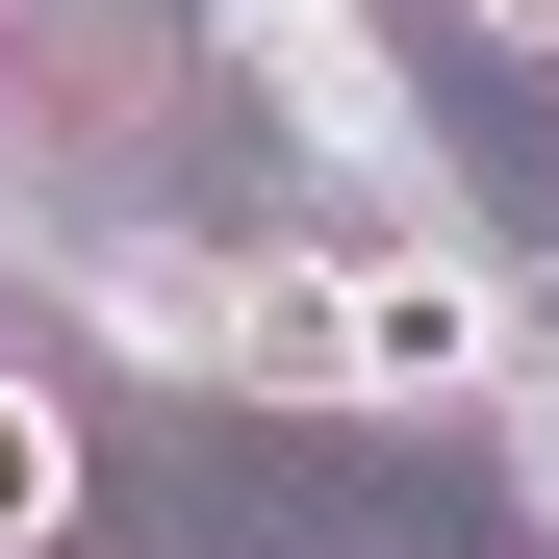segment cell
I'll use <instances>...</instances> for the list:
<instances>
[{
    "instance_id": "1",
    "label": "cell",
    "mask_w": 559,
    "mask_h": 559,
    "mask_svg": "<svg viewBox=\"0 0 559 559\" xmlns=\"http://www.w3.org/2000/svg\"><path fill=\"white\" fill-rule=\"evenodd\" d=\"M331 407H356V432H457V407H509V306H484V254H356V280H331Z\"/></svg>"
},
{
    "instance_id": "2",
    "label": "cell",
    "mask_w": 559,
    "mask_h": 559,
    "mask_svg": "<svg viewBox=\"0 0 559 559\" xmlns=\"http://www.w3.org/2000/svg\"><path fill=\"white\" fill-rule=\"evenodd\" d=\"M204 26H229V76H254V103L306 128V153H382V128H407V103H382V26H356V0H204Z\"/></svg>"
},
{
    "instance_id": "3",
    "label": "cell",
    "mask_w": 559,
    "mask_h": 559,
    "mask_svg": "<svg viewBox=\"0 0 559 559\" xmlns=\"http://www.w3.org/2000/svg\"><path fill=\"white\" fill-rule=\"evenodd\" d=\"M103 356H153V382H229V280H204V254H128V229H103Z\"/></svg>"
},
{
    "instance_id": "4",
    "label": "cell",
    "mask_w": 559,
    "mask_h": 559,
    "mask_svg": "<svg viewBox=\"0 0 559 559\" xmlns=\"http://www.w3.org/2000/svg\"><path fill=\"white\" fill-rule=\"evenodd\" d=\"M76 484H103V457H76V382H26V356H0V559H51Z\"/></svg>"
},
{
    "instance_id": "5",
    "label": "cell",
    "mask_w": 559,
    "mask_h": 559,
    "mask_svg": "<svg viewBox=\"0 0 559 559\" xmlns=\"http://www.w3.org/2000/svg\"><path fill=\"white\" fill-rule=\"evenodd\" d=\"M229 382L254 407H331V280H229Z\"/></svg>"
},
{
    "instance_id": "6",
    "label": "cell",
    "mask_w": 559,
    "mask_h": 559,
    "mask_svg": "<svg viewBox=\"0 0 559 559\" xmlns=\"http://www.w3.org/2000/svg\"><path fill=\"white\" fill-rule=\"evenodd\" d=\"M457 26H509V51H559V0H457Z\"/></svg>"
},
{
    "instance_id": "7",
    "label": "cell",
    "mask_w": 559,
    "mask_h": 559,
    "mask_svg": "<svg viewBox=\"0 0 559 559\" xmlns=\"http://www.w3.org/2000/svg\"><path fill=\"white\" fill-rule=\"evenodd\" d=\"M534 509H559V407H534Z\"/></svg>"
}]
</instances>
